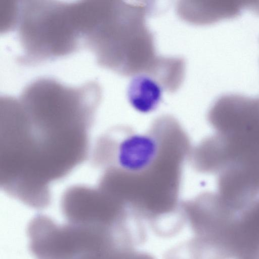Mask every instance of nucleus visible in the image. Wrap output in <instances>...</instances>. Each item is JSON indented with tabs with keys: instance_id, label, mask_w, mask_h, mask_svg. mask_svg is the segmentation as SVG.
<instances>
[{
	"instance_id": "nucleus-1",
	"label": "nucleus",
	"mask_w": 259,
	"mask_h": 259,
	"mask_svg": "<svg viewBox=\"0 0 259 259\" xmlns=\"http://www.w3.org/2000/svg\"><path fill=\"white\" fill-rule=\"evenodd\" d=\"M18 34L23 50L18 61L34 65L69 55L82 46L72 3L22 1Z\"/></svg>"
},
{
	"instance_id": "nucleus-2",
	"label": "nucleus",
	"mask_w": 259,
	"mask_h": 259,
	"mask_svg": "<svg viewBox=\"0 0 259 259\" xmlns=\"http://www.w3.org/2000/svg\"><path fill=\"white\" fill-rule=\"evenodd\" d=\"M126 5L111 1L96 15L85 38L84 47L101 66L125 73L146 57L151 33L143 25V13H125Z\"/></svg>"
},
{
	"instance_id": "nucleus-3",
	"label": "nucleus",
	"mask_w": 259,
	"mask_h": 259,
	"mask_svg": "<svg viewBox=\"0 0 259 259\" xmlns=\"http://www.w3.org/2000/svg\"><path fill=\"white\" fill-rule=\"evenodd\" d=\"M168 128L163 117L145 133L116 127L100 137L92 156L93 163L131 175H139L157 166L167 153Z\"/></svg>"
},
{
	"instance_id": "nucleus-4",
	"label": "nucleus",
	"mask_w": 259,
	"mask_h": 259,
	"mask_svg": "<svg viewBox=\"0 0 259 259\" xmlns=\"http://www.w3.org/2000/svg\"><path fill=\"white\" fill-rule=\"evenodd\" d=\"M193 233L189 241L200 259H232L231 239L237 214L217 193H206L181 206Z\"/></svg>"
},
{
	"instance_id": "nucleus-5",
	"label": "nucleus",
	"mask_w": 259,
	"mask_h": 259,
	"mask_svg": "<svg viewBox=\"0 0 259 259\" xmlns=\"http://www.w3.org/2000/svg\"><path fill=\"white\" fill-rule=\"evenodd\" d=\"M236 251L244 259H259V197L239 213L235 228Z\"/></svg>"
},
{
	"instance_id": "nucleus-6",
	"label": "nucleus",
	"mask_w": 259,
	"mask_h": 259,
	"mask_svg": "<svg viewBox=\"0 0 259 259\" xmlns=\"http://www.w3.org/2000/svg\"><path fill=\"white\" fill-rule=\"evenodd\" d=\"M162 91V87L152 77L139 74L134 77L130 83L127 99L136 111L148 113L155 110L159 105Z\"/></svg>"
},
{
	"instance_id": "nucleus-7",
	"label": "nucleus",
	"mask_w": 259,
	"mask_h": 259,
	"mask_svg": "<svg viewBox=\"0 0 259 259\" xmlns=\"http://www.w3.org/2000/svg\"><path fill=\"white\" fill-rule=\"evenodd\" d=\"M156 77L167 91L177 89L184 75V62L179 59H163L155 64Z\"/></svg>"
},
{
	"instance_id": "nucleus-8",
	"label": "nucleus",
	"mask_w": 259,
	"mask_h": 259,
	"mask_svg": "<svg viewBox=\"0 0 259 259\" xmlns=\"http://www.w3.org/2000/svg\"><path fill=\"white\" fill-rule=\"evenodd\" d=\"M19 5L16 1H0V31L7 32L17 24Z\"/></svg>"
}]
</instances>
